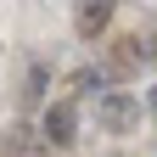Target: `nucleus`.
I'll return each instance as SVG.
<instances>
[{"mask_svg":"<svg viewBox=\"0 0 157 157\" xmlns=\"http://www.w3.org/2000/svg\"><path fill=\"white\" fill-rule=\"evenodd\" d=\"M95 129L101 135H129V129H140V95H129V90H101L95 95Z\"/></svg>","mask_w":157,"mask_h":157,"instance_id":"1","label":"nucleus"},{"mask_svg":"<svg viewBox=\"0 0 157 157\" xmlns=\"http://www.w3.org/2000/svg\"><path fill=\"white\" fill-rule=\"evenodd\" d=\"M39 135L62 151V146H73L78 140V101H51L45 112H39Z\"/></svg>","mask_w":157,"mask_h":157,"instance_id":"2","label":"nucleus"},{"mask_svg":"<svg viewBox=\"0 0 157 157\" xmlns=\"http://www.w3.org/2000/svg\"><path fill=\"white\" fill-rule=\"evenodd\" d=\"M112 11H118V0H73V34L78 39H101L112 28Z\"/></svg>","mask_w":157,"mask_h":157,"instance_id":"3","label":"nucleus"},{"mask_svg":"<svg viewBox=\"0 0 157 157\" xmlns=\"http://www.w3.org/2000/svg\"><path fill=\"white\" fill-rule=\"evenodd\" d=\"M140 62H146V51H140V39H135V34L112 39V62H107V73H112V78H118V73H135Z\"/></svg>","mask_w":157,"mask_h":157,"instance_id":"4","label":"nucleus"},{"mask_svg":"<svg viewBox=\"0 0 157 157\" xmlns=\"http://www.w3.org/2000/svg\"><path fill=\"white\" fill-rule=\"evenodd\" d=\"M73 95H101V90H112V73L101 67V62H84V67H73Z\"/></svg>","mask_w":157,"mask_h":157,"instance_id":"5","label":"nucleus"},{"mask_svg":"<svg viewBox=\"0 0 157 157\" xmlns=\"http://www.w3.org/2000/svg\"><path fill=\"white\" fill-rule=\"evenodd\" d=\"M135 39H140V51H146V62H157V17L146 28H135Z\"/></svg>","mask_w":157,"mask_h":157,"instance_id":"6","label":"nucleus"},{"mask_svg":"<svg viewBox=\"0 0 157 157\" xmlns=\"http://www.w3.org/2000/svg\"><path fill=\"white\" fill-rule=\"evenodd\" d=\"M45 78H51V67H45V62H34V67H28V101H39V90H45Z\"/></svg>","mask_w":157,"mask_h":157,"instance_id":"7","label":"nucleus"},{"mask_svg":"<svg viewBox=\"0 0 157 157\" xmlns=\"http://www.w3.org/2000/svg\"><path fill=\"white\" fill-rule=\"evenodd\" d=\"M146 112H151V118H157V84H151V90H146Z\"/></svg>","mask_w":157,"mask_h":157,"instance_id":"8","label":"nucleus"}]
</instances>
